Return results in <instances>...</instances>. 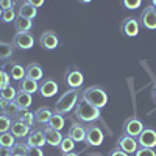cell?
Instances as JSON below:
<instances>
[{
  "label": "cell",
  "mask_w": 156,
  "mask_h": 156,
  "mask_svg": "<svg viewBox=\"0 0 156 156\" xmlns=\"http://www.w3.org/2000/svg\"><path fill=\"white\" fill-rule=\"evenodd\" d=\"M80 98H81L80 89H67L66 92H64V94L58 98L56 105H55V112H56V114H61V115L69 114L72 109L76 108Z\"/></svg>",
  "instance_id": "obj_1"
},
{
  "label": "cell",
  "mask_w": 156,
  "mask_h": 156,
  "mask_svg": "<svg viewBox=\"0 0 156 156\" xmlns=\"http://www.w3.org/2000/svg\"><path fill=\"white\" fill-rule=\"evenodd\" d=\"M75 117L80 122H86L89 125V123H94V122L100 120L101 119V112H100L98 108L92 106L90 103H87L83 98H80V101H78V105L75 108Z\"/></svg>",
  "instance_id": "obj_2"
},
{
  "label": "cell",
  "mask_w": 156,
  "mask_h": 156,
  "mask_svg": "<svg viewBox=\"0 0 156 156\" xmlns=\"http://www.w3.org/2000/svg\"><path fill=\"white\" fill-rule=\"evenodd\" d=\"M81 98L87 103H90L92 106L101 109L106 106L108 103V94L106 90H103L100 86H90L87 89H84L81 92Z\"/></svg>",
  "instance_id": "obj_3"
},
{
  "label": "cell",
  "mask_w": 156,
  "mask_h": 156,
  "mask_svg": "<svg viewBox=\"0 0 156 156\" xmlns=\"http://www.w3.org/2000/svg\"><path fill=\"white\" fill-rule=\"evenodd\" d=\"M105 140V133L97 123H89L86 126V145L89 147H100Z\"/></svg>",
  "instance_id": "obj_4"
},
{
  "label": "cell",
  "mask_w": 156,
  "mask_h": 156,
  "mask_svg": "<svg viewBox=\"0 0 156 156\" xmlns=\"http://www.w3.org/2000/svg\"><path fill=\"white\" fill-rule=\"evenodd\" d=\"M64 83H66V86L69 89H80L84 83V75L75 66L67 67L66 73H64Z\"/></svg>",
  "instance_id": "obj_5"
},
{
  "label": "cell",
  "mask_w": 156,
  "mask_h": 156,
  "mask_svg": "<svg viewBox=\"0 0 156 156\" xmlns=\"http://www.w3.org/2000/svg\"><path fill=\"white\" fill-rule=\"evenodd\" d=\"M144 122L139 117H128L123 123V134L131 136V137H137L142 131H144Z\"/></svg>",
  "instance_id": "obj_6"
},
{
  "label": "cell",
  "mask_w": 156,
  "mask_h": 156,
  "mask_svg": "<svg viewBox=\"0 0 156 156\" xmlns=\"http://www.w3.org/2000/svg\"><path fill=\"white\" fill-rule=\"evenodd\" d=\"M139 23L145 30H156V8L153 5H148L144 8L139 17Z\"/></svg>",
  "instance_id": "obj_7"
},
{
  "label": "cell",
  "mask_w": 156,
  "mask_h": 156,
  "mask_svg": "<svg viewBox=\"0 0 156 156\" xmlns=\"http://www.w3.org/2000/svg\"><path fill=\"white\" fill-rule=\"evenodd\" d=\"M139 148H154L156 147V131L153 128H144L137 137Z\"/></svg>",
  "instance_id": "obj_8"
},
{
  "label": "cell",
  "mask_w": 156,
  "mask_h": 156,
  "mask_svg": "<svg viewBox=\"0 0 156 156\" xmlns=\"http://www.w3.org/2000/svg\"><path fill=\"white\" fill-rule=\"evenodd\" d=\"M12 45H14V48H19V50H28L34 45V37L30 31L16 33L14 37H12Z\"/></svg>",
  "instance_id": "obj_9"
},
{
  "label": "cell",
  "mask_w": 156,
  "mask_h": 156,
  "mask_svg": "<svg viewBox=\"0 0 156 156\" xmlns=\"http://www.w3.org/2000/svg\"><path fill=\"white\" fill-rule=\"evenodd\" d=\"M117 148H120L126 154H134L139 150L137 139L136 137H131V136H126V134H122L119 137V140H117Z\"/></svg>",
  "instance_id": "obj_10"
},
{
  "label": "cell",
  "mask_w": 156,
  "mask_h": 156,
  "mask_svg": "<svg viewBox=\"0 0 156 156\" xmlns=\"http://www.w3.org/2000/svg\"><path fill=\"white\" fill-rule=\"evenodd\" d=\"M39 44H41V47L45 48V50H55L59 45V37L53 30H47L41 34V37H39Z\"/></svg>",
  "instance_id": "obj_11"
},
{
  "label": "cell",
  "mask_w": 156,
  "mask_h": 156,
  "mask_svg": "<svg viewBox=\"0 0 156 156\" xmlns=\"http://www.w3.org/2000/svg\"><path fill=\"white\" fill-rule=\"evenodd\" d=\"M120 30H122V33H123L125 36L134 37V36L139 34L140 23H139V20L134 19V17H126V19H123V22H122V25H120Z\"/></svg>",
  "instance_id": "obj_12"
},
{
  "label": "cell",
  "mask_w": 156,
  "mask_h": 156,
  "mask_svg": "<svg viewBox=\"0 0 156 156\" xmlns=\"http://www.w3.org/2000/svg\"><path fill=\"white\" fill-rule=\"evenodd\" d=\"M16 11H17V16L19 17L28 19V20H33L37 16V9L30 3V0H25V2L17 3V9Z\"/></svg>",
  "instance_id": "obj_13"
},
{
  "label": "cell",
  "mask_w": 156,
  "mask_h": 156,
  "mask_svg": "<svg viewBox=\"0 0 156 156\" xmlns=\"http://www.w3.org/2000/svg\"><path fill=\"white\" fill-rule=\"evenodd\" d=\"M39 92H41V95L45 97V98H50V97L56 95V92H58L56 81L51 80V78H45L42 83H39Z\"/></svg>",
  "instance_id": "obj_14"
},
{
  "label": "cell",
  "mask_w": 156,
  "mask_h": 156,
  "mask_svg": "<svg viewBox=\"0 0 156 156\" xmlns=\"http://www.w3.org/2000/svg\"><path fill=\"white\" fill-rule=\"evenodd\" d=\"M27 144L28 147H44L45 145V134L44 129H31L30 134L27 136Z\"/></svg>",
  "instance_id": "obj_15"
},
{
  "label": "cell",
  "mask_w": 156,
  "mask_h": 156,
  "mask_svg": "<svg viewBox=\"0 0 156 156\" xmlns=\"http://www.w3.org/2000/svg\"><path fill=\"white\" fill-rule=\"evenodd\" d=\"M67 136L75 142H84V139H86V126H83L80 122H73L69 128Z\"/></svg>",
  "instance_id": "obj_16"
},
{
  "label": "cell",
  "mask_w": 156,
  "mask_h": 156,
  "mask_svg": "<svg viewBox=\"0 0 156 156\" xmlns=\"http://www.w3.org/2000/svg\"><path fill=\"white\" fill-rule=\"evenodd\" d=\"M9 133L14 136L16 139H23V137H27V136L30 134V126L25 125V123H22V122L17 120V119H14V120H12V125H11Z\"/></svg>",
  "instance_id": "obj_17"
},
{
  "label": "cell",
  "mask_w": 156,
  "mask_h": 156,
  "mask_svg": "<svg viewBox=\"0 0 156 156\" xmlns=\"http://www.w3.org/2000/svg\"><path fill=\"white\" fill-rule=\"evenodd\" d=\"M8 75L9 78H12L14 81H22L23 78H27V73H25V67L19 62H11L8 64Z\"/></svg>",
  "instance_id": "obj_18"
},
{
  "label": "cell",
  "mask_w": 156,
  "mask_h": 156,
  "mask_svg": "<svg viewBox=\"0 0 156 156\" xmlns=\"http://www.w3.org/2000/svg\"><path fill=\"white\" fill-rule=\"evenodd\" d=\"M53 114H55V111L51 108L42 106V108H39L34 112V120L39 125H48V122H50V119H51V115H53Z\"/></svg>",
  "instance_id": "obj_19"
},
{
  "label": "cell",
  "mask_w": 156,
  "mask_h": 156,
  "mask_svg": "<svg viewBox=\"0 0 156 156\" xmlns=\"http://www.w3.org/2000/svg\"><path fill=\"white\" fill-rule=\"evenodd\" d=\"M44 134H45V144H48L50 147H59L61 140H62V134L61 131H56V129H51V128H45L44 129Z\"/></svg>",
  "instance_id": "obj_20"
},
{
  "label": "cell",
  "mask_w": 156,
  "mask_h": 156,
  "mask_svg": "<svg viewBox=\"0 0 156 156\" xmlns=\"http://www.w3.org/2000/svg\"><path fill=\"white\" fill-rule=\"evenodd\" d=\"M25 73H27V78H30L33 81H41L44 78V70L37 62H30L25 67Z\"/></svg>",
  "instance_id": "obj_21"
},
{
  "label": "cell",
  "mask_w": 156,
  "mask_h": 156,
  "mask_svg": "<svg viewBox=\"0 0 156 156\" xmlns=\"http://www.w3.org/2000/svg\"><path fill=\"white\" fill-rule=\"evenodd\" d=\"M14 103L20 108V109H28L31 106V103H33V98L30 94L27 92H22V90H17V95L14 98Z\"/></svg>",
  "instance_id": "obj_22"
},
{
  "label": "cell",
  "mask_w": 156,
  "mask_h": 156,
  "mask_svg": "<svg viewBox=\"0 0 156 156\" xmlns=\"http://www.w3.org/2000/svg\"><path fill=\"white\" fill-rule=\"evenodd\" d=\"M19 90H22V92H27V94L33 95V94H36L37 90H39V83L30 80V78H23V80L20 81Z\"/></svg>",
  "instance_id": "obj_23"
},
{
  "label": "cell",
  "mask_w": 156,
  "mask_h": 156,
  "mask_svg": "<svg viewBox=\"0 0 156 156\" xmlns=\"http://www.w3.org/2000/svg\"><path fill=\"white\" fill-rule=\"evenodd\" d=\"M12 55H14V45H12V42L0 41V59L8 61Z\"/></svg>",
  "instance_id": "obj_24"
},
{
  "label": "cell",
  "mask_w": 156,
  "mask_h": 156,
  "mask_svg": "<svg viewBox=\"0 0 156 156\" xmlns=\"http://www.w3.org/2000/svg\"><path fill=\"white\" fill-rule=\"evenodd\" d=\"M64 125H66V119H64V115L55 112L53 115H51V119H50L47 126L51 128V129H56V131H61V129L64 128Z\"/></svg>",
  "instance_id": "obj_25"
},
{
  "label": "cell",
  "mask_w": 156,
  "mask_h": 156,
  "mask_svg": "<svg viewBox=\"0 0 156 156\" xmlns=\"http://www.w3.org/2000/svg\"><path fill=\"white\" fill-rule=\"evenodd\" d=\"M14 27H16V31L17 33H27V31L31 30L33 22L28 20V19H23V17H19L17 16V19L14 20Z\"/></svg>",
  "instance_id": "obj_26"
},
{
  "label": "cell",
  "mask_w": 156,
  "mask_h": 156,
  "mask_svg": "<svg viewBox=\"0 0 156 156\" xmlns=\"http://www.w3.org/2000/svg\"><path fill=\"white\" fill-rule=\"evenodd\" d=\"M58 148H59V151H61L62 154L72 153V151L75 150V140H72V139H70L69 136H64Z\"/></svg>",
  "instance_id": "obj_27"
},
{
  "label": "cell",
  "mask_w": 156,
  "mask_h": 156,
  "mask_svg": "<svg viewBox=\"0 0 156 156\" xmlns=\"http://www.w3.org/2000/svg\"><path fill=\"white\" fill-rule=\"evenodd\" d=\"M17 120H20V122L25 123V125H28L30 128H31L33 123H36L34 114H33L31 111H28V109H20V112H19V115H17Z\"/></svg>",
  "instance_id": "obj_28"
},
{
  "label": "cell",
  "mask_w": 156,
  "mask_h": 156,
  "mask_svg": "<svg viewBox=\"0 0 156 156\" xmlns=\"http://www.w3.org/2000/svg\"><path fill=\"white\" fill-rule=\"evenodd\" d=\"M28 148L27 142H16V145L11 148V156H28Z\"/></svg>",
  "instance_id": "obj_29"
},
{
  "label": "cell",
  "mask_w": 156,
  "mask_h": 156,
  "mask_svg": "<svg viewBox=\"0 0 156 156\" xmlns=\"http://www.w3.org/2000/svg\"><path fill=\"white\" fill-rule=\"evenodd\" d=\"M14 145H16V137L12 136L9 131L0 134V147H5V148H9L11 150Z\"/></svg>",
  "instance_id": "obj_30"
},
{
  "label": "cell",
  "mask_w": 156,
  "mask_h": 156,
  "mask_svg": "<svg viewBox=\"0 0 156 156\" xmlns=\"http://www.w3.org/2000/svg\"><path fill=\"white\" fill-rule=\"evenodd\" d=\"M16 95H17V89L11 84L8 87H5L3 90H0V98H3L6 101H14Z\"/></svg>",
  "instance_id": "obj_31"
},
{
  "label": "cell",
  "mask_w": 156,
  "mask_h": 156,
  "mask_svg": "<svg viewBox=\"0 0 156 156\" xmlns=\"http://www.w3.org/2000/svg\"><path fill=\"white\" fill-rule=\"evenodd\" d=\"M17 19V11H16V8H9V9H5L3 12H2V22H5V23H14V20Z\"/></svg>",
  "instance_id": "obj_32"
},
{
  "label": "cell",
  "mask_w": 156,
  "mask_h": 156,
  "mask_svg": "<svg viewBox=\"0 0 156 156\" xmlns=\"http://www.w3.org/2000/svg\"><path fill=\"white\" fill-rule=\"evenodd\" d=\"M11 125H12V120L6 114H0V134L2 133H8L11 129Z\"/></svg>",
  "instance_id": "obj_33"
},
{
  "label": "cell",
  "mask_w": 156,
  "mask_h": 156,
  "mask_svg": "<svg viewBox=\"0 0 156 156\" xmlns=\"http://www.w3.org/2000/svg\"><path fill=\"white\" fill-rule=\"evenodd\" d=\"M8 86H9V75L8 72H5V69H0V90H3Z\"/></svg>",
  "instance_id": "obj_34"
},
{
  "label": "cell",
  "mask_w": 156,
  "mask_h": 156,
  "mask_svg": "<svg viewBox=\"0 0 156 156\" xmlns=\"http://www.w3.org/2000/svg\"><path fill=\"white\" fill-rule=\"evenodd\" d=\"M19 112H20V108L16 105L14 101H11V103H9V108H8V112H6V115L9 117V119H11V117H14V119H17Z\"/></svg>",
  "instance_id": "obj_35"
},
{
  "label": "cell",
  "mask_w": 156,
  "mask_h": 156,
  "mask_svg": "<svg viewBox=\"0 0 156 156\" xmlns=\"http://www.w3.org/2000/svg\"><path fill=\"white\" fill-rule=\"evenodd\" d=\"M134 156H156V151L154 148H139Z\"/></svg>",
  "instance_id": "obj_36"
},
{
  "label": "cell",
  "mask_w": 156,
  "mask_h": 156,
  "mask_svg": "<svg viewBox=\"0 0 156 156\" xmlns=\"http://www.w3.org/2000/svg\"><path fill=\"white\" fill-rule=\"evenodd\" d=\"M14 5H16V2H11V0H0V8H2V11L14 8Z\"/></svg>",
  "instance_id": "obj_37"
},
{
  "label": "cell",
  "mask_w": 156,
  "mask_h": 156,
  "mask_svg": "<svg viewBox=\"0 0 156 156\" xmlns=\"http://www.w3.org/2000/svg\"><path fill=\"white\" fill-rule=\"evenodd\" d=\"M142 5V2L140 0H136V2H128V0H125L123 2V6L125 8H128V9H134V8H139Z\"/></svg>",
  "instance_id": "obj_38"
},
{
  "label": "cell",
  "mask_w": 156,
  "mask_h": 156,
  "mask_svg": "<svg viewBox=\"0 0 156 156\" xmlns=\"http://www.w3.org/2000/svg\"><path fill=\"white\" fill-rule=\"evenodd\" d=\"M9 103H11V101H6V100H3V98H0V114H6V112H8Z\"/></svg>",
  "instance_id": "obj_39"
},
{
  "label": "cell",
  "mask_w": 156,
  "mask_h": 156,
  "mask_svg": "<svg viewBox=\"0 0 156 156\" xmlns=\"http://www.w3.org/2000/svg\"><path fill=\"white\" fill-rule=\"evenodd\" d=\"M28 156H44V153L39 147H30L28 148Z\"/></svg>",
  "instance_id": "obj_40"
},
{
  "label": "cell",
  "mask_w": 156,
  "mask_h": 156,
  "mask_svg": "<svg viewBox=\"0 0 156 156\" xmlns=\"http://www.w3.org/2000/svg\"><path fill=\"white\" fill-rule=\"evenodd\" d=\"M108 156H129V154H126L125 151H122L120 148H114V150H111L109 151V154Z\"/></svg>",
  "instance_id": "obj_41"
},
{
  "label": "cell",
  "mask_w": 156,
  "mask_h": 156,
  "mask_svg": "<svg viewBox=\"0 0 156 156\" xmlns=\"http://www.w3.org/2000/svg\"><path fill=\"white\" fill-rule=\"evenodd\" d=\"M30 3H31V5L37 9L39 6H42V5H44V0H30Z\"/></svg>",
  "instance_id": "obj_42"
},
{
  "label": "cell",
  "mask_w": 156,
  "mask_h": 156,
  "mask_svg": "<svg viewBox=\"0 0 156 156\" xmlns=\"http://www.w3.org/2000/svg\"><path fill=\"white\" fill-rule=\"evenodd\" d=\"M0 156H11V150L5 148V147H0Z\"/></svg>",
  "instance_id": "obj_43"
},
{
  "label": "cell",
  "mask_w": 156,
  "mask_h": 156,
  "mask_svg": "<svg viewBox=\"0 0 156 156\" xmlns=\"http://www.w3.org/2000/svg\"><path fill=\"white\" fill-rule=\"evenodd\" d=\"M151 97H153V101L156 103V83H154L153 87H151Z\"/></svg>",
  "instance_id": "obj_44"
},
{
  "label": "cell",
  "mask_w": 156,
  "mask_h": 156,
  "mask_svg": "<svg viewBox=\"0 0 156 156\" xmlns=\"http://www.w3.org/2000/svg\"><path fill=\"white\" fill-rule=\"evenodd\" d=\"M62 156H80L78 153H75V151H72V153H67V154H62Z\"/></svg>",
  "instance_id": "obj_45"
},
{
  "label": "cell",
  "mask_w": 156,
  "mask_h": 156,
  "mask_svg": "<svg viewBox=\"0 0 156 156\" xmlns=\"http://www.w3.org/2000/svg\"><path fill=\"white\" fill-rule=\"evenodd\" d=\"M151 5H153V6L156 8V0H153V2H151Z\"/></svg>",
  "instance_id": "obj_46"
},
{
  "label": "cell",
  "mask_w": 156,
  "mask_h": 156,
  "mask_svg": "<svg viewBox=\"0 0 156 156\" xmlns=\"http://www.w3.org/2000/svg\"><path fill=\"white\" fill-rule=\"evenodd\" d=\"M2 12H3V11H2V8H0V20H2Z\"/></svg>",
  "instance_id": "obj_47"
},
{
  "label": "cell",
  "mask_w": 156,
  "mask_h": 156,
  "mask_svg": "<svg viewBox=\"0 0 156 156\" xmlns=\"http://www.w3.org/2000/svg\"><path fill=\"white\" fill-rule=\"evenodd\" d=\"M92 156H101V154H92Z\"/></svg>",
  "instance_id": "obj_48"
}]
</instances>
